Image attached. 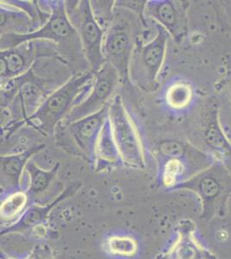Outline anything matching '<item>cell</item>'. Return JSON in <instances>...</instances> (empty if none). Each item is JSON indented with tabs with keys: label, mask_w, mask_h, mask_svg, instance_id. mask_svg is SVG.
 Segmentation results:
<instances>
[{
	"label": "cell",
	"mask_w": 231,
	"mask_h": 259,
	"mask_svg": "<svg viewBox=\"0 0 231 259\" xmlns=\"http://www.w3.org/2000/svg\"><path fill=\"white\" fill-rule=\"evenodd\" d=\"M43 3L50 12L48 20L31 33L1 35V50L17 47L26 41L43 40L54 42L62 58L68 62L74 56H84L79 35L68 18L65 1H43Z\"/></svg>",
	"instance_id": "1"
},
{
	"label": "cell",
	"mask_w": 231,
	"mask_h": 259,
	"mask_svg": "<svg viewBox=\"0 0 231 259\" xmlns=\"http://www.w3.org/2000/svg\"><path fill=\"white\" fill-rule=\"evenodd\" d=\"M94 72L85 71L72 75L69 80L49 96L25 124L44 136H55L56 128L68 117L74 106L91 89Z\"/></svg>",
	"instance_id": "2"
},
{
	"label": "cell",
	"mask_w": 231,
	"mask_h": 259,
	"mask_svg": "<svg viewBox=\"0 0 231 259\" xmlns=\"http://www.w3.org/2000/svg\"><path fill=\"white\" fill-rule=\"evenodd\" d=\"M144 24L139 16L129 10L115 7L113 18L104 38L103 55L106 62L114 67L121 82L129 80V63Z\"/></svg>",
	"instance_id": "3"
},
{
	"label": "cell",
	"mask_w": 231,
	"mask_h": 259,
	"mask_svg": "<svg viewBox=\"0 0 231 259\" xmlns=\"http://www.w3.org/2000/svg\"><path fill=\"white\" fill-rule=\"evenodd\" d=\"M155 35L144 41L141 35L129 63V80L138 89L151 93L157 89L158 79L167 55L170 35L167 30L155 24Z\"/></svg>",
	"instance_id": "4"
},
{
	"label": "cell",
	"mask_w": 231,
	"mask_h": 259,
	"mask_svg": "<svg viewBox=\"0 0 231 259\" xmlns=\"http://www.w3.org/2000/svg\"><path fill=\"white\" fill-rule=\"evenodd\" d=\"M109 115V104L100 112L72 123L62 122L56 128V144L63 150L96 162V146Z\"/></svg>",
	"instance_id": "5"
},
{
	"label": "cell",
	"mask_w": 231,
	"mask_h": 259,
	"mask_svg": "<svg viewBox=\"0 0 231 259\" xmlns=\"http://www.w3.org/2000/svg\"><path fill=\"white\" fill-rule=\"evenodd\" d=\"M65 6L68 18L79 35L86 63L95 73L106 62L103 55L106 30L97 21L91 1H65Z\"/></svg>",
	"instance_id": "6"
},
{
	"label": "cell",
	"mask_w": 231,
	"mask_h": 259,
	"mask_svg": "<svg viewBox=\"0 0 231 259\" xmlns=\"http://www.w3.org/2000/svg\"><path fill=\"white\" fill-rule=\"evenodd\" d=\"M109 119L123 162L131 167L144 168L145 167L144 142L121 95H114L110 101Z\"/></svg>",
	"instance_id": "7"
},
{
	"label": "cell",
	"mask_w": 231,
	"mask_h": 259,
	"mask_svg": "<svg viewBox=\"0 0 231 259\" xmlns=\"http://www.w3.org/2000/svg\"><path fill=\"white\" fill-rule=\"evenodd\" d=\"M41 58L64 60L59 52L58 48L54 42L43 40L26 41L17 47L1 50V84L26 74L35 62Z\"/></svg>",
	"instance_id": "8"
},
{
	"label": "cell",
	"mask_w": 231,
	"mask_h": 259,
	"mask_svg": "<svg viewBox=\"0 0 231 259\" xmlns=\"http://www.w3.org/2000/svg\"><path fill=\"white\" fill-rule=\"evenodd\" d=\"M120 82V77L117 70L112 65L106 62L95 72L91 88L87 95L73 107L62 122L72 123L100 112L110 103L113 98L112 95Z\"/></svg>",
	"instance_id": "9"
},
{
	"label": "cell",
	"mask_w": 231,
	"mask_h": 259,
	"mask_svg": "<svg viewBox=\"0 0 231 259\" xmlns=\"http://www.w3.org/2000/svg\"><path fill=\"white\" fill-rule=\"evenodd\" d=\"M144 17L167 30L170 37L181 41L188 32L187 5L174 0H147Z\"/></svg>",
	"instance_id": "10"
},
{
	"label": "cell",
	"mask_w": 231,
	"mask_h": 259,
	"mask_svg": "<svg viewBox=\"0 0 231 259\" xmlns=\"http://www.w3.org/2000/svg\"><path fill=\"white\" fill-rule=\"evenodd\" d=\"M1 35L28 34L40 28L33 18L24 10L10 5L6 0L1 1L0 6Z\"/></svg>",
	"instance_id": "11"
},
{
	"label": "cell",
	"mask_w": 231,
	"mask_h": 259,
	"mask_svg": "<svg viewBox=\"0 0 231 259\" xmlns=\"http://www.w3.org/2000/svg\"><path fill=\"white\" fill-rule=\"evenodd\" d=\"M119 162L123 161L112 134L108 115L107 120L103 127L97 143L95 164L97 165V168L102 169L109 165L116 164Z\"/></svg>",
	"instance_id": "12"
},
{
	"label": "cell",
	"mask_w": 231,
	"mask_h": 259,
	"mask_svg": "<svg viewBox=\"0 0 231 259\" xmlns=\"http://www.w3.org/2000/svg\"><path fill=\"white\" fill-rule=\"evenodd\" d=\"M44 146V145H39L19 153L1 155V175L12 183L18 184L29 158L43 149Z\"/></svg>",
	"instance_id": "13"
},
{
	"label": "cell",
	"mask_w": 231,
	"mask_h": 259,
	"mask_svg": "<svg viewBox=\"0 0 231 259\" xmlns=\"http://www.w3.org/2000/svg\"><path fill=\"white\" fill-rule=\"evenodd\" d=\"M205 139L208 146L217 153L222 155L231 154V143L222 131L217 110H213L209 116Z\"/></svg>",
	"instance_id": "14"
},
{
	"label": "cell",
	"mask_w": 231,
	"mask_h": 259,
	"mask_svg": "<svg viewBox=\"0 0 231 259\" xmlns=\"http://www.w3.org/2000/svg\"><path fill=\"white\" fill-rule=\"evenodd\" d=\"M60 163H56L51 170H43L29 160L25 169L28 172L29 179V190L33 193H41L47 189L59 169Z\"/></svg>",
	"instance_id": "15"
},
{
	"label": "cell",
	"mask_w": 231,
	"mask_h": 259,
	"mask_svg": "<svg viewBox=\"0 0 231 259\" xmlns=\"http://www.w3.org/2000/svg\"><path fill=\"white\" fill-rule=\"evenodd\" d=\"M193 98V88L188 83H174L170 85L166 93L167 105L175 110L187 108L192 102Z\"/></svg>",
	"instance_id": "16"
},
{
	"label": "cell",
	"mask_w": 231,
	"mask_h": 259,
	"mask_svg": "<svg viewBox=\"0 0 231 259\" xmlns=\"http://www.w3.org/2000/svg\"><path fill=\"white\" fill-rule=\"evenodd\" d=\"M188 145L176 140H166L159 145V153L165 158H181L188 150Z\"/></svg>",
	"instance_id": "17"
},
{
	"label": "cell",
	"mask_w": 231,
	"mask_h": 259,
	"mask_svg": "<svg viewBox=\"0 0 231 259\" xmlns=\"http://www.w3.org/2000/svg\"><path fill=\"white\" fill-rule=\"evenodd\" d=\"M183 162L181 158H167L164 168V180L167 184H173L176 177L181 174Z\"/></svg>",
	"instance_id": "18"
},
{
	"label": "cell",
	"mask_w": 231,
	"mask_h": 259,
	"mask_svg": "<svg viewBox=\"0 0 231 259\" xmlns=\"http://www.w3.org/2000/svg\"><path fill=\"white\" fill-rule=\"evenodd\" d=\"M25 202H26L25 194L22 192H18L12 194L11 197L7 199L1 209L3 212L6 213V215L12 214V213L14 214L15 212H18L24 206Z\"/></svg>",
	"instance_id": "19"
},
{
	"label": "cell",
	"mask_w": 231,
	"mask_h": 259,
	"mask_svg": "<svg viewBox=\"0 0 231 259\" xmlns=\"http://www.w3.org/2000/svg\"><path fill=\"white\" fill-rule=\"evenodd\" d=\"M110 247L115 253L130 255L135 250V244L133 240L124 238H116L110 242Z\"/></svg>",
	"instance_id": "20"
},
{
	"label": "cell",
	"mask_w": 231,
	"mask_h": 259,
	"mask_svg": "<svg viewBox=\"0 0 231 259\" xmlns=\"http://www.w3.org/2000/svg\"><path fill=\"white\" fill-rule=\"evenodd\" d=\"M230 94H231V90H230Z\"/></svg>",
	"instance_id": "21"
},
{
	"label": "cell",
	"mask_w": 231,
	"mask_h": 259,
	"mask_svg": "<svg viewBox=\"0 0 231 259\" xmlns=\"http://www.w3.org/2000/svg\"><path fill=\"white\" fill-rule=\"evenodd\" d=\"M230 68H231V64H230Z\"/></svg>",
	"instance_id": "22"
}]
</instances>
